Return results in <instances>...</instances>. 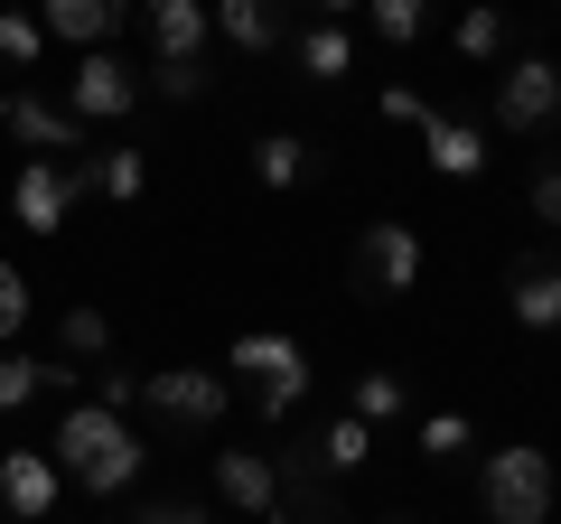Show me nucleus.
Masks as SVG:
<instances>
[{
    "label": "nucleus",
    "mask_w": 561,
    "mask_h": 524,
    "mask_svg": "<svg viewBox=\"0 0 561 524\" xmlns=\"http://www.w3.org/2000/svg\"><path fill=\"white\" fill-rule=\"evenodd\" d=\"M47 459H57V478L66 487H84V497H122V487L140 478V431L122 422V412H103V403H66V422H57V441H47Z\"/></svg>",
    "instance_id": "1"
},
{
    "label": "nucleus",
    "mask_w": 561,
    "mask_h": 524,
    "mask_svg": "<svg viewBox=\"0 0 561 524\" xmlns=\"http://www.w3.org/2000/svg\"><path fill=\"white\" fill-rule=\"evenodd\" d=\"M225 375L253 384V412H262V422H290L300 394H309V356H300V338H280V328H243V338L225 346Z\"/></svg>",
    "instance_id": "2"
},
{
    "label": "nucleus",
    "mask_w": 561,
    "mask_h": 524,
    "mask_svg": "<svg viewBox=\"0 0 561 524\" xmlns=\"http://www.w3.org/2000/svg\"><path fill=\"white\" fill-rule=\"evenodd\" d=\"M94 187H103V160H94V150H66V160H28L20 179H10V216H20L28 235H66V216H76Z\"/></svg>",
    "instance_id": "3"
},
{
    "label": "nucleus",
    "mask_w": 561,
    "mask_h": 524,
    "mask_svg": "<svg viewBox=\"0 0 561 524\" xmlns=\"http://www.w3.org/2000/svg\"><path fill=\"white\" fill-rule=\"evenodd\" d=\"M478 505H486V524H552V459H542L534 441L486 449V468H478Z\"/></svg>",
    "instance_id": "4"
},
{
    "label": "nucleus",
    "mask_w": 561,
    "mask_h": 524,
    "mask_svg": "<svg viewBox=\"0 0 561 524\" xmlns=\"http://www.w3.org/2000/svg\"><path fill=\"white\" fill-rule=\"evenodd\" d=\"M140 403L160 412V422H179V431H216L225 403H234V375L225 365H169V375L140 384Z\"/></svg>",
    "instance_id": "5"
},
{
    "label": "nucleus",
    "mask_w": 561,
    "mask_h": 524,
    "mask_svg": "<svg viewBox=\"0 0 561 524\" xmlns=\"http://www.w3.org/2000/svg\"><path fill=\"white\" fill-rule=\"evenodd\" d=\"M346 272H356V291H365V300H402V291L421 282V235H412V225H393V216H383V225H365V235H356V253H346Z\"/></svg>",
    "instance_id": "6"
},
{
    "label": "nucleus",
    "mask_w": 561,
    "mask_h": 524,
    "mask_svg": "<svg viewBox=\"0 0 561 524\" xmlns=\"http://www.w3.org/2000/svg\"><path fill=\"white\" fill-rule=\"evenodd\" d=\"M131 103H140V76L113 57V47H84L76 76H66V113H76V122H122Z\"/></svg>",
    "instance_id": "7"
},
{
    "label": "nucleus",
    "mask_w": 561,
    "mask_h": 524,
    "mask_svg": "<svg viewBox=\"0 0 561 524\" xmlns=\"http://www.w3.org/2000/svg\"><path fill=\"white\" fill-rule=\"evenodd\" d=\"M552 113H561V66L552 57H515L496 76V122L505 132H542Z\"/></svg>",
    "instance_id": "8"
},
{
    "label": "nucleus",
    "mask_w": 561,
    "mask_h": 524,
    "mask_svg": "<svg viewBox=\"0 0 561 524\" xmlns=\"http://www.w3.org/2000/svg\"><path fill=\"white\" fill-rule=\"evenodd\" d=\"M0 122H10V141H28L38 160H66V150H84V122L66 113V103H47V94H10V103H0Z\"/></svg>",
    "instance_id": "9"
},
{
    "label": "nucleus",
    "mask_w": 561,
    "mask_h": 524,
    "mask_svg": "<svg viewBox=\"0 0 561 524\" xmlns=\"http://www.w3.org/2000/svg\"><path fill=\"white\" fill-rule=\"evenodd\" d=\"M57 459L47 449H0V515H20V524H38L47 505H57Z\"/></svg>",
    "instance_id": "10"
},
{
    "label": "nucleus",
    "mask_w": 561,
    "mask_h": 524,
    "mask_svg": "<svg viewBox=\"0 0 561 524\" xmlns=\"http://www.w3.org/2000/svg\"><path fill=\"white\" fill-rule=\"evenodd\" d=\"M206 20L243 47V57H272L290 38V0H206Z\"/></svg>",
    "instance_id": "11"
},
{
    "label": "nucleus",
    "mask_w": 561,
    "mask_h": 524,
    "mask_svg": "<svg viewBox=\"0 0 561 524\" xmlns=\"http://www.w3.org/2000/svg\"><path fill=\"white\" fill-rule=\"evenodd\" d=\"M140 20H150V47H160V66H179V57H206V38H216L206 0H140Z\"/></svg>",
    "instance_id": "12"
},
{
    "label": "nucleus",
    "mask_w": 561,
    "mask_h": 524,
    "mask_svg": "<svg viewBox=\"0 0 561 524\" xmlns=\"http://www.w3.org/2000/svg\"><path fill=\"white\" fill-rule=\"evenodd\" d=\"M122 20H131V0H38V29L66 47H103Z\"/></svg>",
    "instance_id": "13"
},
{
    "label": "nucleus",
    "mask_w": 561,
    "mask_h": 524,
    "mask_svg": "<svg viewBox=\"0 0 561 524\" xmlns=\"http://www.w3.org/2000/svg\"><path fill=\"white\" fill-rule=\"evenodd\" d=\"M216 497L243 505V515H272V505H280V478H272L262 449H216Z\"/></svg>",
    "instance_id": "14"
},
{
    "label": "nucleus",
    "mask_w": 561,
    "mask_h": 524,
    "mask_svg": "<svg viewBox=\"0 0 561 524\" xmlns=\"http://www.w3.org/2000/svg\"><path fill=\"white\" fill-rule=\"evenodd\" d=\"M272 478H280V505H290V515H328V478H337V468H328L319 449H280Z\"/></svg>",
    "instance_id": "15"
},
{
    "label": "nucleus",
    "mask_w": 561,
    "mask_h": 524,
    "mask_svg": "<svg viewBox=\"0 0 561 524\" xmlns=\"http://www.w3.org/2000/svg\"><path fill=\"white\" fill-rule=\"evenodd\" d=\"M421 141H431V169H440V179H478L486 169V141L468 132V122H449V113L421 122Z\"/></svg>",
    "instance_id": "16"
},
{
    "label": "nucleus",
    "mask_w": 561,
    "mask_h": 524,
    "mask_svg": "<svg viewBox=\"0 0 561 524\" xmlns=\"http://www.w3.org/2000/svg\"><path fill=\"white\" fill-rule=\"evenodd\" d=\"M505 309H515L524 328H561V272L524 262V272H515V300H505Z\"/></svg>",
    "instance_id": "17"
},
{
    "label": "nucleus",
    "mask_w": 561,
    "mask_h": 524,
    "mask_svg": "<svg viewBox=\"0 0 561 524\" xmlns=\"http://www.w3.org/2000/svg\"><path fill=\"white\" fill-rule=\"evenodd\" d=\"M459 66H486V57H505V10H486V0H468L459 10Z\"/></svg>",
    "instance_id": "18"
},
{
    "label": "nucleus",
    "mask_w": 561,
    "mask_h": 524,
    "mask_svg": "<svg viewBox=\"0 0 561 524\" xmlns=\"http://www.w3.org/2000/svg\"><path fill=\"white\" fill-rule=\"evenodd\" d=\"M253 169H262V187H300V179H309V141H290V132H272V141L253 150Z\"/></svg>",
    "instance_id": "19"
},
{
    "label": "nucleus",
    "mask_w": 561,
    "mask_h": 524,
    "mask_svg": "<svg viewBox=\"0 0 561 524\" xmlns=\"http://www.w3.org/2000/svg\"><path fill=\"white\" fill-rule=\"evenodd\" d=\"M319 459L346 478V468H365V459H375V431H365L356 412H337V422H328V441H319Z\"/></svg>",
    "instance_id": "20"
},
{
    "label": "nucleus",
    "mask_w": 561,
    "mask_h": 524,
    "mask_svg": "<svg viewBox=\"0 0 561 524\" xmlns=\"http://www.w3.org/2000/svg\"><path fill=\"white\" fill-rule=\"evenodd\" d=\"M300 66H309V76H319V84H337L346 76V66H356V47H346V29H309V38H300Z\"/></svg>",
    "instance_id": "21"
},
{
    "label": "nucleus",
    "mask_w": 561,
    "mask_h": 524,
    "mask_svg": "<svg viewBox=\"0 0 561 524\" xmlns=\"http://www.w3.org/2000/svg\"><path fill=\"white\" fill-rule=\"evenodd\" d=\"M57 338H66V356H76V365H103V356H113V328H103V309H66Z\"/></svg>",
    "instance_id": "22"
},
{
    "label": "nucleus",
    "mask_w": 561,
    "mask_h": 524,
    "mask_svg": "<svg viewBox=\"0 0 561 524\" xmlns=\"http://www.w3.org/2000/svg\"><path fill=\"white\" fill-rule=\"evenodd\" d=\"M47 394V365L38 356H0V412H28Z\"/></svg>",
    "instance_id": "23"
},
{
    "label": "nucleus",
    "mask_w": 561,
    "mask_h": 524,
    "mask_svg": "<svg viewBox=\"0 0 561 524\" xmlns=\"http://www.w3.org/2000/svg\"><path fill=\"white\" fill-rule=\"evenodd\" d=\"M38 47H47V29L28 10H0V66H38Z\"/></svg>",
    "instance_id": "24"
},
{
    "label": "nucleus",
    "mask_w": 561,
    "mask_h": 524,
    "mask_svg": "<svg viewBox=\"0 0 561 524\" xmlns=\"http://www.w3.org/2000/svg\"><path fill=\"white\" fill-rule=\"evenodd\" d=\"M140 187H150V160H140V150H103V197L131 206Z\"/></svg>",
    "instance_id": "25"
},
{
    "label": "nucleus",
    "mask_w": 561,
    "mask_h": 524,
    "mask_svg": "<svg viewBox=\"0 0 561 524\" xmlns=\"http://www.w3.org/2000/svg\"><path fill=\"white\" fill-rule=\"evenodd\" d=\"M393 412H402V375H365L356 384V422L375 431V422H393Z\"/></svg>",
    "instance_id": "26"
},
{
    "label": "nucleus",
    "mask_w": 561,
    "mask_h": 524,
    "mask_svg": "<svg viewBox=\"0 0 561 524\" xmlns=\"http://www.w3.org/2000/svg\"><path fill=\"white\" fill-rule=\"evenodd\" d=\"M150 94H169V103H197V94H206V57H179V66H150Z\"/></svg>",
    "instance_id": "27"
},
{
    "label": "nucleus",
    "mask_w": 561,
    "mask_h": 524,
    "mask_svg": "<svg viewBox=\"0 0 561 524\" xmlns=\"http://www.w3.org/2000/svg\"><path fill=\"white\" fill-rule=\"evenodd\" d=\"M28 309H38V291L20 282V262H0V338H20V328H28Z\"/></svg>",
    "instance_id": "28"
},
{
    "label": "nucleus",
    "mask_w": 561,
    "mask_h": 524,
    "mask_svg": "<svg viewBox=\"0 0 561 524\" xmlns=\"http://www.w3.org/2000/svg\"><path fill=\"white\" fill-rule=\"evenodd\" d=\"M365 10H375L383 47H412V38H421V0H365Z\"/></svg>",
    "instance_id": "29"
},
{
    "label": "nucleus",
    "mask_w": 561,
    "mask_h": 524,
    "mask_svg": "<svg viewBox=\"0 0 561 524\" xmlns=\"http://www.w3.org/2000/svg\"><path fill=\"white\" fill-rule=\"evenodd\" d=\"M131 524H216V515H206V497H150Z\"/></svg>",
    "instance_id": "30"
},
{
    "label": "nucleus",
    "mask_w": 561,
    "mask_h": 524,
    "mask_svg": "<svg viewBox=\"0 0 561 524\" xmlns=\"http://www.w3.org/2000/svg\"><path fill=\"white\" fill-rule=\"evenodd\" d=\"M84 384H94V403H103V412H122V403L140 394V375H131V365H94Z\"/></svg>",
    "instance_id": "31"
},
{
    "label": "nucleus",
    "mask_w": 561,
    "mask_h": 524,
    "mask_svg": "<svg viewBox=\"0 0 561 524\" xmlns=\"http://www.w3.org/2000/svg\"><path fill=\"white\" fill-rule=\"evenodd\" d=\"M534 216L561 235V160H552V169H534Z\"/></svg>",
    "instance_id": "32"
},
{
    "label": "nucleus",
    "mask_w": 561,
    "mask_h": 524,
    "mask_svg": "<svg viewBox=\"0 0 561 524\" xmlns=\"http://www.w3.org/2000/svg\"><path fill=\"white\" fill-rule=\"evenodd\" d=\"M459 441H468V422H459V412H431V422H421V449H440V459H449Z\"/></svg>",
    "instance_id": "33"
},
{
    "label": "nucleus",
    "mask_w": 561,
    "mask_h": 524,
    "mask_svg": "<svg viewBox=\"0 0 561 524\" xmlns=\"http://www.w3.org/2000/svg\"><path fill=\"white\" fill-rule=\"evenodd\" d=\"M383 122H412V132H421V122H431V103H421L412 84H393V94H383Z\"/></svg>",
    "instance_id": "34"
},
{
    "label": "nucleus",
    "mask_w": 561,
    "mask_h": 524,
    "mask_svg": "<svg viewBox=\"0 0 561 524\" xmlns=\"http://www.w3.org/2000/svg\"><path fill=\"white\" fill-rule=\"evenodd\" d=\"M272 524H337V515H290V505H272Z\"/></svg>",
    "instance_id": "35"
},
{
    "label": "nucleus",
    "mask_w": 561,
    "mask_h": 524,
    "mask_svg": "<svg viewBox=\"0 0 561 524\" xmlns=\"http://www.w3.org/2000/svg\"><path fill=\"white\" fill-rule=\"evenodd\" d=\"M337 10H356V0H319V20H337Z\"/></svg>",
    "instance_id": "36"
},
{
    "label": "nucleus",
    "mask_w": 561,
    "mask_h": 524,
    "mask_svg": "<svg viewBox=\"0 0 561 524\" xmlns=\"http://www.w3.org/2000/svg\"><path fill=\"white\" fill-rule=\"evenodd\" d=\"M393 524H412V515H393Z\"/></svg>",
    "instance_id": "37"
},
{
    "label": "nucleus",
    "mask_w": 561,
    "mask_h": 524,
    "mask_svg": "<svg viewBox=\"0 0 561 524\" xmlns=\"http://www.w3.org/2000/svg\"><path fill=\"white\" fill-rule=\"evenodd\" d=\"M486 10H496V0H486Z\"/></svg>",
    "instance_id": "38"
}]
</instances>
